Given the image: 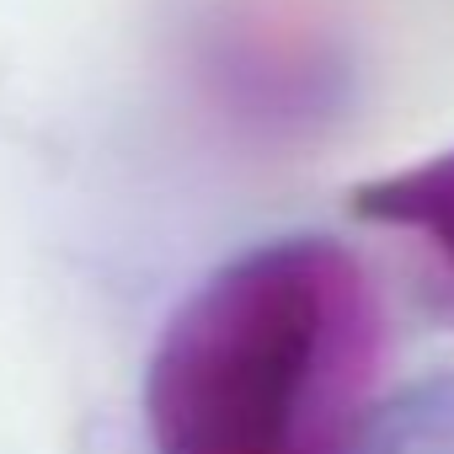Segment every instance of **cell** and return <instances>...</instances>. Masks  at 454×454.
<instances>
[{"label":"cell","mask_w":454,"mask_h":454,"mask_svg":"<svg viewBox=\"0 0 454 454\" xmlns=\"http://www.w3.org/2000/svg\"><path fill=\"white\" fill-rule=\"evenodd\" d=\"M353 214L417 252L433 305L454 316V145L353 187Z\"/></svg>","instance_id":"obj_2"},{"label":"cell","mask_w":454,"mask_h":454,"mask_svg":"<svg viewBox=\"0 0 454 454\" xmlns=\"http://www.w3.org/2000/svg\"><path fill=\"white\" fill-rule=\"evenodd\" d=\"M380 374V300L326 236L214 268L166 321L145 422L155 454H348Z\"/></svg>","instance_id":"obj_1"}]
</instances>
